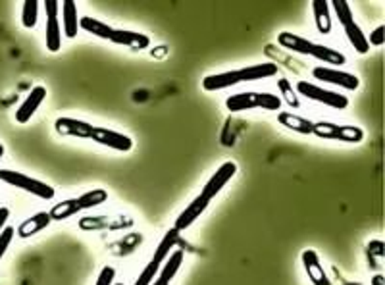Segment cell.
<instances>
[{
  "label": "cell",
  "mask_w": 385,
  "mask_h": 285,
  "mask_svg": "<svg viewBox=\"0 0 385 285\" xmlns=\"http://www.w3.org/2000/svg\"><path fill=\"white\" fill-rule=\"evenodd\" d=\"M243 83L241 81L239 70H229V72L222 73H212V75H206L203 80V89L208 91V93H214V91H222V89L235 87Z\"/></svg>",
  "instance_id": "cell-15"
},
{
  "label": "cell",
  "mask_w": 385,
  "mask_h": 285,
  "mask_svg": "<svg viewBox=\"0 0 385 285\" xmlns=\"http://www.w3.org/2000/svg\"><path fill=\"white\" fill-rule=\"evenodd\" d=\"M4 153H6V148H4V145H2V143H0V158H2V156H4Z\"/></svg>",
  "instance_id": "cell-39"
},
{
  "label": "cell",
  "mask_w": 385,
  "mask_h": 285,
  "mask_svg": "<svg viewBox=\"0 0 385 285\" xmlns=\"http://www.w3.org/2000/svg\"><path fill=\"white\" fill-rule=\"evenodd\" d=\"M343 30H345V35H347L349 43L355 46V51L358 52V54H366V52L370 51L368 39H366V35L362 33V30H360V25H358V23L356 22L349 23V25H345Z\"/></svg>",
  "instance_id": "cell-24"
},
{
  "label": "cell",
  "mask_w": 385,
  "mask_h": 285,
  "mask_svg": "<svg viewBox=\"0 0 385 285\" xmlns=\"http://www.w3.org/2000/svg\"><path fill=\"white\" fill-rule=\"evenodd\" d=\"M368 255L384 256V241L381 239H374L368 243Z\"/></svg>",
  "instance_id": "cell-36"
},
{
  "label": "cell",
  "mask_w": 385,
  "mask_h": 285,
  "mask_svg": "<svg viewBox=\"0 0 385 285\" xmlns=\"http://www.w3.org/2000/svg\"><path fill=\"white\" fill-rule=\"evenodd\" d=\"M8 218H10V210H8L6 206H0V234L4 232Z\"/></svg>",
  "instance_id": "cell-37"
},
{
  "label": "cell",
  "mask_w": 385,
  "mask_h": 285,
  "mask_svg": "<svg viewBox=\"0 0 385 285\" xmlns=\"http://www.w3.org/2000/svg\"><path fill=\"white\" fill-rule=\"evenodd\" d=\"M80 27L87 31V33H93V35L101 37V39H110L112 31H114V27H110L108 23L101 22V20H95V18H91V15H83V18H80Z\"/></svg>",
  "instance_id": "cell-26"
},
{
  "label": "cell",
  "mask_w": 385,
  "mask_h": 285,
  "mask_svg": "<svg viewBox=\"0 0 385 285\" xmlns=\"http://www.w3.org/2000/svg\"><path fill=\"white\" fill-rule=\"evenodd\" d=\"M372 285H385L384 274H376V276L372 278Z\"/></svg>",
  "instance_id": "cell-38"
},
{
  "label": "cell",
  "mask_w": 385,
  "mask_h": 285,
  "mask_svg": "<svg viewBox=\"0 0 385 285\" xmlns=\"http://www.w3.org/2000/svg\"><path fill=\"white\" fill-rule=\"evenodd\" d=\"M225 108L229 112H245L253 108L277 112L282 108V99L272 93H237L225 99Z\"/></svg>",
  "instance_id": "cell-1"
},
{
  "label": "cell",
  "mask_w": 385,
  "mask_h": 285,
  "mask_svg": "<svg viewBox=\"0 0 385 285\" xmlns=\"http://www.w3.org/2000/svg\"><path fill=\"white\" fill-rule=\"evenodd\" d=\"M329 6H334L335 14H337V20H339V23H341L343 27L355 22V15H353V10H351L347 0H334V2H329Z\"/></svg>",
  "instance_id": "cell-30"
},
{
  "label": "cell",
  "mask_w": 385,
  "mask_h": 285,
  "mask_svg": "<svg viewBox=\"0 0 385 285\" xmlns=\"http://www.w3.org/2000/svg\"><path fill=\"white\" fill-rule=\"evenodd\" d=\"M313 135L327 141H341V143H362L364 132L358 125H339L329 122H316L313 127Z\"/></svg>",
  "instance_id": "cell-3"
},
{
  "label": "cell",
  "mask_w": 385,
  "mask_h": 285,
  "mask_svg": "<svg viewBox=\"0 0 385 285\" xmlns=\"http://www.w3.org/2000/svg\"><path fill=\"white\" fill-rule=\"evenodd\" d=\"M114 285H124V284H114Z\"/></svg>",
  "instance_id": "cell-40"
},
{
  "label": "cell",
  "mask_w": 385,
  "mask_h": 285,
  "mask_svg": "<svg viewBox=\"0 0 385 285\" xmlns=\"http://www.w3.org/2000/svg\"><path fill=\"white\" fill-rule=\"evenodd\" d=\"M37 18H39V2H37V0H25L22 8L23 27L33 30L37 25Z\"/></svg>",
  "instance_id": "cell-29"
},
{
  "label": "cell",
  "mask_w": 385,
  "mask_h": 285,
  "mask_svg": "<svg viewBox=\"0 0 385 285\" xmlns=\"http://www.w3.org/2000/svg\"><path fill=\"white\" fill-rule=\"evenodd\" d=\"M303 266H305L306 276L313 281V285H332V281L327 278L326 270L322 268L320 256H318L316 251H303Z\"/></svg>",
  "instance_id": "cell-14"
},
{
  "label": "cell",
  "mask_w": 385,
  "mask_h": 285,
  "mask_svg": "<svg viewBox=\"0 0 385 285\" xmlns=\"http://www.w3.org/2000/svg\"><path fill=\"white\" fill-rule=\"evenodd\" d=\"M14 227L6 226L4 227V232L0 234V260H2V256L6 255L8 247H10V243H12V239H14Z\"/></svg>",
  "instance_id": "cell-33"
},
{
  "label": "cell",
  "mask_w": 385,
  "mask_h": 285,
  "mask_svg": "<svg viewBox=\"0 0 385 285\" xmlns=\"http://www.w3.org/2000/svg\"><path fill=\"white\" fill-rule=\"evenodd\" d=\"M277 87H279V91H282V96H284V101L289 104V106H293V108H298V106H301V101H298L297 91L293 89V85L289 83V80H285V77L277 80Z\"/></svg>",
  "instance_id": "cell-31"
},
{
  "label": "cell",
  "mask_w": 385,
  "mask_h": 285,
  "mask_svg": "<svg viewBox=\"0 0 385 285\" xmlns=\"http://www.w3.org/2000/svg\"><path fill=\"white\" fill-rule=\"evenodd\" d=\"M0 182L8 183L12 187H18V189H23L35 195V197L43 198V201H51L56 195V191L52 185L44 182H39L35 177H30L22 174V172H15V170H0Z\"/></svg>",
  "instance_id": "cell-2"
},
{
  "label": "cell",
  "mask_w": 385,
  "mask_h": 285,
  "mask_svg": "<svg viewBox=\"0 0 385 285\" xmlns=\"http://www.w3.org/2000/svg\"><path fill=\"white\" fill-rule=\"evenodd\" d=\"M46 99V89L43 85H37V87L31 89V93L27 95V99L23 101L22 106L15 110V122L18 124H27L31 120V116L35 114L39 106L43 104V101Z\"/></svg>",
  "instance_id": "cell-12"
},
{
  "label": "cell",
  "mask_w": 385,
  "mask_h": 285,
  "mask_svg": "<svg viewBox=\"0 0 385 285\" xmlns=\"http://www.w3.org/2000/svg\"><path fill=\"white\" fill-rule=\"evenodd\" d=\"M208 205H210V201L204 197V195H198V197H195L193 201H191V205L183 210L179 216H177V220H175L174 227L177 229V232H185L187 227H191L193 224L196 222V218H201L204 214V210L208 208Z\"/></svg>",
  "instance_id": "cell-11"
},
{
  "label": "cell",
  "mask_w": 385,
  "mask_h": 285,
  "mask_svg": "<svg viewBox=\"0 0 385 285\" xmlns=\"http://www.w3.org/2000/svg\"><path fill=\"white\" fill-rule=\"evenodd\" d=\"M183 256H185L183 251H174L172 255L168 256L166 260H164V264L160 266V276L154 279L151 285H170V281L175 278L177 270L182 268Z\"/></svg>",
  "instance_id": "cell-17"
},
{
  "label": "cell",
  "mask_w": 385,
  "mask_h": 285,
  "mask_svg": "<svg viewBox=\"0 0 385 285\" xmlns=\"http://www.w3.org/2000/svg\"><path fill=\"white\" fill-rule=\"evenodd\" d=\"M93 141H96L99 145H104L112 148V151H120V153H130L133 148V139L124 135V133L114 132L108 127H93Z\"/></svg>",
  "instance_id": "cell-9"
},
{
  "label": "cell",
  "mask_w": 385,
  "mask_h": 285,
  "mask_svg": "<svg viewBox=\"0 0 385 285\" xmlns=\"http://www.w3.org/2000/svg\"><path fill=\"white\" fill-rule=\"evenodd\" d=\"M295 91H297V95H303L305 99H308V101L324 104V106H329V108L345 110L349 106V99L345 95L335 93V91L322 89L320 85H314V83H308V81H298Z\"/></svg>",
  "instance_id": "cell-4"
},
{
  "label": "cell",
  "mask_w": 385,
  "mask_h": 285,
  "mask_svg": "<svg viewBox=\"0 0 385 285\" xmlns=\"http://www.w3.org/2000/svg\"><path fill=\"white\" fill-rule=\"evenodd\" d=\"M52 224V218L49 213H37L35 216H31V218L23 220L22 224L18 226V235L22 237V239H30L33 235H37L39 232H43L46 227Z\"/></svg>",
  "instance_id": "cell-16"
},
{
  "label": "cell",
  "mask_w": 385,
  "mask_h": 285,
  "mask_svg": "<svg viewBox=\"0 0 385 285\" xmlns=\"http://www.w3.org/2000/svg\"><path fill=\"white\" fill-rule=\"evenodd\" d=\"M160 266H162V264L151 260V262L145 266V270L139 274V278H137V281H135V285H151V284H153L154 276H156V274L160 272Z\"/></svg>",
  "instance_id": "cell-32"
},
{
  "label": "cell",
  "mask_w": 385,
  "mask_h": 285,
  "mask_svg": "<svg viewBox=\"0 0 385 285\" xmlns=\"http://www.w3.org/2000/svg\"><path fill=\"white\" fill-rule=\"evenodd\" d=\"M384 39H385V25L381 23V25H378V27H376V30L370 33L368 44H374V46H381V44H384Z\"/></svg>",
  "instance_id": "cell-35"
},
{
  "label": "cell",
  "mask_w": 385,
  "mask_h": 285,
  "mask_svg": "<svg viewBox=\"0 0 385 285\" xmlns=\"http://www.w3.org/2000/svg\"><path fill=\"white\" fill-rule=\"evenodd\" d=\"M60 6H62V27H64V35L68 39H73V37L77 35V30H80L77 4L73 0H64Z\"/></svg>",
  "instance_id": "cell-20"
},
{
  "label": "cell",
  "mask_w": 385,
  "mask_h": 285,
  "mask_svg": "<svg viewBox=\"0 0 385 285\" xmlns=\"http://www.w3.org/2000/svg\"><path fill=\"white\" fill-rule=\"evenodd\" d=\"M313 75L314 80L324 81V83H332V85H339V87L347 89V91H356V89L360 87V80L356 77L355 73L343 72V70H337V68H314Z\"/></svg>",
  "instance_id": "cell-6"
},
{
  "label": "cell",
  "mask_w": 385,
  "mask_h": 285,
  "mask_svg": "<svg viewBox=\"0 0 385 285\" xmlns=\"http://www.w3.org/2000/svg\"><path fill=\"white\" fill-rule=\"evenodd\" d=\"M277 122L291 129V132L301 133V135H313L314 122L306 120L303 116H297V114H291V112H279L277 114Z\"/></svg>",
  "instance_id": "cell-19"
},
{
  "label": "cell",
  "mask_w": 385,
  "mask_h": 285,
  "mask_svg": "<svg viewBox=\"0 0 385 285\" xmlns=\"http://www.w3.org/2000/svg\"><path fill=\"white\" fill-rule=\"evenodd\" d=\"M77 205L81 210H87V208H95V206L104 205L108 201V193L104 189H91L87 193H83L80 197H75Z\"/></svg>",
  "instance_id": "cell-27"
},
{
  "label": "cell",
  "mask_w": 385,
  "mask_h": 285,
  "mask_svg": "<svg viewBox=\"0 0 385 285\" xmlns=\"http://www.w3.org/2000/svg\"><path fill=\"white\" fill-rule=\"evenodd\" d=\"M308 56L322 60V62L327 64V66L339 68L347 64V58H345V54H343V52L335 51V49H329V46H324V44H318V43H313L310 51H308Z\"/></svg>",
  "instance_id": "cell-18"
},
{
  "label": "cell",
  "mask_w": 385,
  "mask_h": 285,
  "mask_svg": "<svg viewBox=\"0 0 385 285\" xmlns=\"http://www.w3.org/2000/svg\"><path fill=\"white\" fill-rule=\"evenodd\" d=\"M135 224V220L130 216H85L80 220L81 232H101V229H108V232H120V229H127Z\"/></svg>",
  "instance_id": "cell-5"
},
{
  "label": "cell",
  "mask_w": 385,
  "mask_h": 285,
  "mask_svg": "<svg viewBox=\"0 0 385 285\" xmlns=\"http://www.w3.org/2000/svg\"><path fill=\"white\" fill-rule=\"evenodd\" d=\"M46 10V49L51 52H58L62 49V30L58 23V0H44Z\"/></svg>",
  "instance_id": "cell-7"
},
{
  "label": "cell",
  "mask_w": 385,
  "mask_h": 285,
  "mask_svg": "<svg viewBox=\"0 0 385 285\" xmlns=\"http://www.w3.org/2000/svg\"><path fill=\"white\" fill-rule=\"evenodd\" d=\"M277 64L274 62H264V64H255V66L241 68V81H258V80H268L277 75Z\"/></svg>",
  "instance_id": "cell-22"
},
{
  "label": "cell",
  "mask_w": 385,
  "mask_h": 285,
  "mask_svg": "<svg viewBox=\"0 0 385 285\" xmlns=\"http://www.w3.org/2000/svg\"><path fill=\"white\" fill-rule=\"evenodd\" d=\"M314 12V22H316V30L322 35H329L332 33V12H329V2L327 0H313L310 2Z\"/></svg>",
  "instance_id": "cell-21"
},
{
  "label": "cell",
  "mask_w": 385,
  "mask_h": 285,
  "mask_svg": "<svg viewBox=\"0 0 385 285\" xmlns=\"http://www.w3.org/2000/svg\"><path fill=\"white\" fill-rule=\"evenodd\" d=\"M177 239H179V232H177L175 227H172L170 232H166V235L162 237V241L158 243V247H156V251H154V256H153L154 262L164 264V260L170 256V251L175 247Z\"/></svg>",
  "instance_id": "cell-25"
},
{
  "label": "cell",
  "mask_w": 385,
  "mask_h": 285,
  "mask_svg": "<svg viewBox=\"0 0 385 285\" xmlns=\"http://www.w3.org/2000/svg\"><path fill=\"white\" fill-rule=\"evenodd\" d=\"M235 174H237V164L233 160L224 162V164L212 174L210 179L206 182V185H204L203 191H201V195H204L208 201H212V198L218 195L220 191L224 189L227 183L232 182V177L235 176Z\"/></svg>",
  "instance_id": "cell-8"
},
{
  "label": "cell",
  "mask_w": 385,
  "mask_h": 285,
  "mask_svg": "<svg viewBox=\"0 0 385 285\" xmlns=\"http://www.w3.org/2000/svg\"><path fill=\"white\" fill-rule=\"evenodd\" d=\"M77 213H81L80 205H77V201L75 198H68V201H62L56 206H52L51 208V218L54 222H62V220H68L75 216Z\"/></svg>",
  "instance_id": "cell-28"
},
{
  "label": "cell",
  "mask_w": 385,
  "mask_h": 285,
  "mask_svg": "<svg viewBox=\"0 0 385 285\" xmlns=\"http://www.w3.org/2000/svg\"><path fill=\"white\" fill-rule=\"evenodd\" d=\"M277 43L282 44L284 49H287V51L297 52V54H306V56H308V51L313 46V41H308V39L301 35H295L291 31H282L277 35Z\"/></svg>",
  "instance_id": "cell-23"
},
{
  "label": "cell",
  "mask_w": 385,
  "mask_h": 285,
  "mask_svg": "<svg viewBox=\"0 0 385 285\" xmlns=\"http://www.w3.org/2000/svg\"><path fill=\"white\" fill-rule=\"evenodd\" d=\"M54 129L62 137H77V139H91L93 137V125L75 120V118H58L54 122Z\"/></svg>",
  "instance_id": "cell-10"
},
{
  "label": "cell",
  "mask_w": 385,
  "mask_h": 285,
  "mask_svg": "<svg viewBox=\"0 0 385 285\" xmlns=\"http://www.w3.org/2000/svg\"><path fill=\"white\" fill-rule=\"evenodd\" d=\"M108 41L114 44H120V46H127L131 51H145V49L151 46V39L145 33L127 30H114Z\"/></svg>",
  "instance_id": "cell-13"
},
{
  "label": "cell",
  "mask_w": 385,
  "mask_h": 285,
  "mask_svg": "<svg viewBox=\"0 0 385 285\" xmlns=\"http://www.w3.org/2000/svg\"><path fill=\"white\" fill-rule=\"evenodd\" d=\"M114 279H116V270L112 266H104L96 278L95 285H114Z\"/></svg>",
  "instance_id": "cell-34"
}]
</instances>
